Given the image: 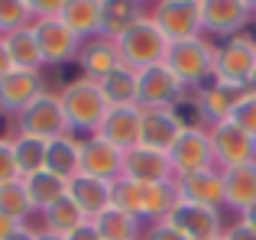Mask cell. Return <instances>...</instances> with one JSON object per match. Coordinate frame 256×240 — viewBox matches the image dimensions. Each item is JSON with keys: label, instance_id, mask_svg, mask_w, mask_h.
Returning a JSON list of instances; mask_svg holds the SVG:
<instances>
[{"label": "cell", "instance_id": "ac0fdd59", "mask_svg": "<svg viewBox=\"0 0 256 240\" xmlns=\"http://www.w3.org/2000/svg\"><path fill=\"white\" fill-rule=\"evenodd\" d=\"M244 94H246L244 88H234V84H224V82H211L198 91L194 104L201 110V120H211V126H214V124H224V120L234 117V110L244 101Z\"/></svg>", "mask_w": 256, "mask_h": 240}, {"label": "cell", "instance_id": "2e32d148", "mask_svg": "<svg viewBox=\"0 0 256 240\" xmlns=\"http://www.w3.org/2000/svg\"><path fill=\"white\" fill-rule=\"evenodd\" d=\"M42 91H46V84H42V75H39V72H16L13 68L10 75L0 78V110L20 117L23 110H30V104L36 101Z\"/></svg>", "mask_w": 256, "mask_h": 240}, {"label": "cell", "instance_id": "7a4b0ae2", "mask_svg": "<svg viewBox=\"0 0 256 240\" xmlns=\"http://www.w3.org/2000/svg\"><path fill=\"white\" fill-rule=\"evenodd\" d=\"M214 49L218 46L201 39H185V42H169L166 52V68L178 78L182 88H204V82H214Z\"/></svg>", "mask_w": 256, "mask_h": 240}, {"label": "cell", "instance_id": "30bf717a", "mask_svg": "<svg viewBox=\"0 0 256 240\" xmlns=\"http://www.w3.org/2000/svg\"><path fill=\"white\" fill-rule=\"evenodd\" d=\"M166 224L175 228L185 240H218L224 234V218L218 208H201V204L175 202V208L166 214Z\"/></svg>", "mask_w": 256, "mask_h": 240}, {"label": "cell", "instance_id": "ba28073f", "mask_svg": "<svg viewBox=\"0 0 256 240\" xmlns=\"http://www.w3.org/2000/svg\"><path fill=\"white\" fill-rule=\"evenodd\" d=\"M16 133H30V136H39V140H46V143L56 140V136H65V133H68V120H65L58 94L42 91V94L30 104V110H23V114L16 117Z\"/></svg>", "mask_w": 256, "mask_h": 240}, {"label": "cell", "instance_id": "5bb4252c", "mask_svg": "<svg viewBox=\"0 0 256 240\" xmlns=\"http://www.w3.org/2000/svg\"><path fill=\"white\" fill-rule=\"evenodd\" d=\"M185 126L178 124L172 108H140V146L156 152H169Z\"/></svg>", "mask_w": 256, "mask_h": 240}, {"label": "cell", "instance_id": "4316f807", "mask_svg": "<svg viewBox=\"0 0 256 240\" xmlns=\"http://www.w3.org/2000/svg\"><path fill=\"white\" fill-rule=\"evenodd\" d=\"M30 26L4 36V46H6V56H10V62H13L16 72H39V75H42L46 62H42V52H39V42H36Z\"/></svg>", "mask_w": 256, "mask_h": 240}, {"label": "cell", "instance_id": "9c48e42d", "mask_svg": "<svg viewBox=\"0 0 256 240\" xmlns=\"http://www.w3.org/2000/svg\"><path fill=\"white\" fill-rule=\"evenodd\" d=\"M208 133H211L214 166H218V169H234V166L256 162V140L246 130H240L234 120L214 124Z\"/></svg>", "mask_w": 256, "mask_h": 240}, {"label": "cell", "instance_id": "8fae6325", "mask_svg": "<svg viewBox=\"0 0 256 240\" xmlns=\"http://www.w3.org/2000/svg\"><path fill=\"white\" fill-rule=\"evenodd\" d=\"M30 30L39 42V52H42L46 65H65V62H72V58H78V52H82V39H78L58 16L32 20Z\"/></svg>", "mask_w": 256, "mask_h": 240}, {"label": "cell", "instance_id": "7bdbcfd3", "mask_svg": "<svg viewBox=\"0 0 256 240\" xmlns=\"http://www.w3.org/2000/svg\"><path fill=\"white\" fill-rule=\"evenodd\" d=\"M240 221H244L246 228H253V230H256V204H253V208H246L244 214H240Z\"/></svg>", "mask_w": 256, "mask_h": 240}, {"label": "cell", "instance_id": "74e56055", "mask_svg": "<svg viewBox=\"0 0 256 240\" xmlns=\"http://www.w3.org/2000/svg\"><path fill=\"white\" fill-rule=\"evenodd\" d=\"M220 240H256V230H253V228H246V224L237 218V224L224 228V234H220Z\"/></svg>", "mask_w": 256, "mask_h": 240}, {"label": "cell", "instance_id": "5b68a950", "mask_svg": "<svg viewBox=\"0 0 256 240\" xmlns=\"http://www.w3.org/2000/svg\"><path fill=\"white\" fill-rule=\"evenodd\" d=\"M146 10H150L146 20H152L169 42H185V39L204 36L198 0H162V4H150Z\"/></svg>", "mask_w": 256, "mask_h": 240}, {"label": "cell", "instance_id": "7dc6e473", "mask_svg": "<svg viewBox=\"0 0 256 240\" xmlns=\"http://www.w3.org/2000/svg\"><path fill=\"white\" fill-rule=\"evenodd\" d=\"M218 240H220V237H218Z\"/></svg>", "mask_w": 256, "mask_h": 240}, {"label": "cell", "instance_id": "e575fe53", "mask_svg": "<svg viewBox=\"0 0 256 240\" xmlns=\"http://www.w3.org/2000/svg\"><path fill=\"white\" fill-rule=\"evenodd\" d=\"M230 120L240 126V130H246V133L256 140V94H250V91H246L244 101L237 104V110H234Z\"/></svg>", "mask_w": 256, "mask_h": 240}, {"label": "cell", "instance_id": "8d00e7d4", "mask_svg": "<svg viewBox=\"0 0 256 240\" xmlns=\"http://www.w3.org/2000/svg\"><path fill=\"white\" fill-rule=\"evenodd\" d=\"M140 240H185L178 234L175 228H169L166 221H159V224H150V228H143V237Z\"/></svg>", "mask_w": 256, "mask_h": 240}, {"label": "cell", "instance_id": "4dcf8cb0", "mask_svg": "<svg viewBox=\"0 0 256 240\" xmlns=\"http://www.w3.org/2000/svg\"><path fill=\"white\" fill-rule=\"evenodd\" d=\"M10 143H13V162H16L20 178H30L46 169V146H49L46 140L30 136V133H16V136H10Z\"/></svg>", "mask_w": 256, "mask_h": 240}, {"label": "cell", "instance_id": "60d3db41", "mask_svg": "<svg viewBox=\"0 0 256 240\" xmlns=\"http://www.w3.org/2000/svg\"><path fill=\"white\" fill-rule=\"evenodd\" d=\"M10 72H13V62H10V56H6L4 36H0V78H4V75H10Z\"/></svg>", "mask_w": 256, "mask_h": 240}, {"label": "cell", "instance_id": "bcb514c9", "mask_svg": "<svg viewBox=\"0 0 256 240\" xmlns=\"http://www.w3.org/2000/svg\"><path fill=\"white\" fill-rule=\"evenodd\" d=\"M253 42H256V36H253Z\"/></svg>", "mask_w": 256, "mask_h": 240}, {"label": "cell", "instance_id": "1f68e13d", "mask_svg": "<svg viewBox=\"0 0 256 240\" xmlns=\"http://www.w3.org/2000/svg\"><path fill=\"white\" fill-rule=\"evenodd\" d=\"M23 182H26V195H30V202H32V208H36V211H46L52 202H58V198L65 195V188H68V182L58 178V176H52L49 169H42V172H36V176L23 178Z\"/></svg>", "mask_w": 256, "mask_h": 240}, {"label": "cell", "instance_id": "b9f144b4", "mask_svg": "<svg viewBox=\"0 0 256 240\" xmlns=\"http://www.w3.org/2000/svg\"><path fill=\"white\" fill-rule=\"evenodd\" d=\"M10 240H36V228H26V224H23V228H20Z\"/></svg>", "mask_w": 256, "mask_h": 240}, {"label": "cell", "instance_id": "f35d334b", "mask_svg": "<svg viewBox=\"0 0 256 240\" xmlns=\"http://www.w3.org/2000/svg\"><path fill=\"white\" fill-rule=\"evenodd\" d=\"M23 228V221H16V218H6V214H0V240H10L16 230Z\"/></svg>", "mask_w": 256, "mask_h": 240}, {"label": "cell", "instance_id": "7402d4cb", "mask_svg": "<svg viewBox=\"0 0 256 240\" xmlns=\"http://www.w3.org/2000/svg\"><path fill=\"white\" fill-rule=\"evenodd\" d=\"M220 178H224V208L244 214L246 208L256 204V162L220 169Z\"/></svg>", "mask_w": 256, "mask_h": 240}, {"label": "cell", "instance_id": "e0dca14e", "mask_svg": "<svg viewBox=\"0 0 256 240\" xmlns=\"http://www.w3.org/2000/svg\"><path fill=\"white\" fill-rule=\"evenodd\" d=\"M175 192L182 202L188 204H201V208H224V178L220 169H204V172H192V176H178L175 178Z\"/></svg>", "mask_w": 256, "mask_h": 240}, {"label": "cell", "instance_id": "484cf974", "mask_svg": "<svg viewBox=\"0 0 256 240\" xmlns=\"http://www.w3.org/2000/svg\"><path fill=\"white\" fill-rule=\"evenodd\" d=\"M82 224H88V218L82 214V208H78L68 195H62L58 202H52L49 208L42 211V228H36V230H46V234H52V237L68 240Z\"/></svg>", "mask_w": 256, "mask_h": 240}, {"label": "cell", "instance_id": "83f0119b", "mask_svg": "<svg viewBox=\"0 0 256 240\" xmlns=\"http://www.w3.org/2000/svg\"><path fill=\"white\" fill-rule=\"evenodd\" d=\"M143 4H133V0H104V20H100V36H107L110 42H117L126 30L143 20Z\"/></svg>", "mask_w": 256, "mask_h": 240}, {"label": "cell", "instance_id": "9a60e30c", "mask_svg": "<svg viewBox=\"0 0 256 240\" xmlns=\"http://www.w3.org/2000/svg\"><path fill=\"white\" fill-rule=\"evenodd\" d=\"M124 178H130L136 185H159V182H172L175 172L166 152L133 146L130 152H124Z\"/></svg>", "mask_w": 256, "mask_h": 240}, {"label": "cell", "instance_id": "ab89813d", "mask_svg": "<svg viewBox=\"0 0 256 240\" xmlns=\"http://www.w3.org/2000/svg\"><path fill=\"white\" fill-rule=\"evenodd\" d=\"M68 240H100V237H98V230H94V224L88 221V224H82V228H78Z\"/></svg>", "mask_w": 256, "mask_h": 240}, {"label": "cell", "instance_id": "f6af8a7d", "mask_svg": "<svg viewBox=\"0 0 256 240\" xmlns=\"http://www.w3.org/2000/svg\"><path fill=\"white\" fill-rule=\"evenodd\" d=\"M246 91H250V94H256V72H253V78H250V84H246Z\"/></svg>", "mask_w": 256, "mask_h": 240}, {"label": "cell", "instance_id": "f546056e", "mask_svg": "<svg viewBox=\"0 0 256 240\" xmlns=\"http://www.w3.org/2000/svg\"><path fill=\"white\" fill-rule=\"evenodd\" d=\"M94 230H98L100 240H140L143 237V221L120 208H107L94 218Z\"/></svg>", "mask_w": 256, "mask_h": 240}, {"label": "cell", "instance_id": "d6a6232c", "mask_svg": "<svg viewBox=\"0 0 256 240\" xmlns=\"http://www.w3.org/2000/svg\"><path fill=\"white\" fill-rule=\"evenodd\" d=\"M32 202L26 195V182L23 178H13V182H4L0 185V214L6 218H16V221L26 224V218L32 214Z\"/></svg>", "mask_w": 256, "mask_h": 240}, {"label": "cell", "instance_id": "d4e9b609", "mask_svg": "<svg viewBox=\"0 0 256 240\" xmlns=\"http://www.w3.org/2000/svg\"><path fill=\"white\" fill-rule=\"evenodd\" d=\"M78 65H82L84 78H94V82H100L104 75H110V72L120 65L117 46H114L107 36L88 39V42H82V52H78Z\"/></svg>", "mask_w": 256, "mask_h": 240}, {"label": "cell", "instance_id": "3957f363", "mask_svg": "<svg viewBox=\"0 0 256 240\" xmlns=\"http://www.w3.org/2000/svg\"><path fill=\"white\" fill-rule=\"evenodd\" d=\"M117 56H120V65L133 72H143L150 65H162L166 62V52H169V39L159 32V26L152 20H140L133 30H126L124 36L117 39Z\"/></svg>", "mask_w": 256, "mask_h": 240}, {"label": "cell", "instance_id": "ee69618b", "mask_svg": "<svg viewBox=\"0 0 256 240\" xmlns=\"http://www.w3.org/2000/svg\"><path fill=\"white\" fill-rule=\"evenodd\" d=\"M36 240H62V237H52V234H46V230H36Z\"/></svg>", "mask_w": 256, "mask_h": 240}, {"label": "cell", "instance_id": "6da1fadb", "mask_svg": "<svg viewBox=\"0 0 256 240\" xmlns=\"http://www.w3.org/2000/svg\"><path fill=\"white\" fill-rule=\"evenodd\" d=\"M58 101H62L65 120H68V133L78 136V140H82V133L84 136H94V133L100 130V124H104L107 110H110V104L100 94L98 82H94V78H84V75L72 78V82L58 91Z\"/></svg>", "mask_w": 256, "mask_h": 240}, {"label": "cell", "instance_id": "4fadbf2b", "mask_svg": "<svg viewBox=\"0 0 256 240\" xmlns=\"http://www.w3.org/2000/svg\"><path fill=\"white\" fill-rule=\"evenodd\" d=\"M82 176L117 182L124 176V150L110 146L104 136H82Z\"/></svg>", "mask_w": 256, "mask_h": 240}, {"label": "cell", "instance_id": "836d02e7", "mask_svg": "<svg viewBox=\"0 0 256 240\" xmlns=\"http://www.w3.org/2000/svg\"><path fill=\"white\" fill-rule=\"evenodd\" d=\"M32 23L30 0H0V36H10Z\"/></svg>", "mask_w": 256, "mask_h": 240}, {"label": "cell", "instance_id": "cb8c5ba5", "mask_svg": "<svg viewBox=\"0 0 256 240\" xmlns=\"http://www.w3.org/2000/svg\"><path fill=\"white\" fill-rule=\"evenodd\" d=\"M46 169H49L52 176L72 182V178L82 172V140L72 136V133L49 140V146H46Z\"/></svg>", "mask_w": 256, "mask_h": 240}, {"label": "cell", "instance_id": "7c38bea8", "mask_svg": "<svg viewBox=\"0 0 256 240\" xmlns=\"http://www.w3.org/2000/svg\"><path fill=\"white\" fill-rule=\"evenodd\" d=\"M136 108H175L185 98V88L178 84V78L162 65H150V68L136 72Z\"/></svg>", "mask_w": 256, "mask_h": 240}, {"label": "cell", "instance_id": "44dd1931", "mask_svg": "<svg viewBox=\"0 0 256 240\" xmlns=\"http://www.w3.org/2000/svg\"><path fill=\"white\" fill-rule=\"evenodd\" d=\"M58 20H62L82 42L98 39L100 36V20H104V0H65Z\"/></svg>", "mask_w": 256, "mask_h": 240}, {"label": "cell", "instance_id": "d590c367", "mask_svg": "<svg viewBox=\"0 0 256 240\" xmlns=\"http://www.w3.org/2000/svg\"><path fill=\"white\" fill-rule=\"evenodd\" d=\"M13 178H20L16 162H13V143L6 136H0V185L13 182Z\"/></svg>", "mask_w": 256, "mask_h": 240}, {"label": "cell", "instance_id": "277c9868", "mask_svg": "<svg viewBox=\"0 0 256 240\" xmlns=\"http://www.w3.org/2000/svg\"><path fill=\"white\" fill-rule=\"evenodd\" d=\"M253 72H256V42L250 32L230 36L214 49V82H224V84L246 91Z\"/></svg>", "mask_w": 256, "mask_h": 240}, {"label": "cell", "instance_id": "f1b7e54d", "mask_svg": "<svg viewBox=\"0 0 256 240\" xmlns=\"http://www.w3.org/2000/svg\"><path fill=\"white\" fill-rule=\"evenodd\" d=\"M100 94L107 98V104L110 108H136V72L126 68V65H117V68L110 72V75H104L98 82Z\"/></svg>", "mask_w": 256, "mask_h": 240}, {"label": "cell", "instance_id": "603a6c76", "mask_svg": "<svg viewBox=\"0 0 256 240\" xmlns=\"http://www.w3.org/2000/svg\"><path fill=\"white\" fill-rule=\"evenodd\" d=\"M98 136H104L110 146H117L124 152L140 146V108H110Z\"/></svg>", "mask_w": 256, "mask_h": 240}, {"label": "cell", "instance_id": "52a82bcc", "mask_svg": "<svg viewBox=\"0 0 256 240\" xmlns=\"http://www.w3.org/2000/svg\"><path fill=\"white\" fill-rule=\"evenodd\" d=\"M166 156H169V166H172L175 178L192 176V172H204V169H218V166H214L211 133H208L204 126H185Z\"/></svg>", "mask_w": 256, "mask_h": 240}, {"label": "cell", "instance_id": "ffe728a7", "mask_svg": "<svg viewBox=\"0 0 256 240\" xmlns=\"http://www.w3.org/2000/svg\"><path fill=\"white\" fill-rule=\"evenodd\" d=\"M175 202H178L175 178L172 182H159V185H136V208H133V214L143 224H159L175 208Z\"/></svg>", "mask_w": 256, "mask_h": 240}, {"label": "cell", "instance_id": "8992f818", "mask_svg": "<svg viewBox=\"0 0 256 240\" xmlns=\"http://www.w3.org/2000/svg\"><path fill=\"white\" fill-rule=\"evenodd\" d=\"M198 10H201V30L208 36L220 39L246 32V26L256 16V4H250V0H198Z\"/></svg>", "mask_w": 256, "mask_h": 240}, {"label": "cell", "instance_id": "d6986e66", "mask_svg": "<svg viewBox=\"0 0 256 240\" xmlns=\"http://www.w3.org/2000/svg\"><path fill=\"white\" fill-rule=\"evenodd\" d=\"M65 195H68L72 202L82 208V214L88 218V221H94L100 211L110 208L114 182H104V178H91V176H82V172H78V176L68 182Z\"/></svg>", "mask_w": 256, "mask_h": 240}]
</instances>
